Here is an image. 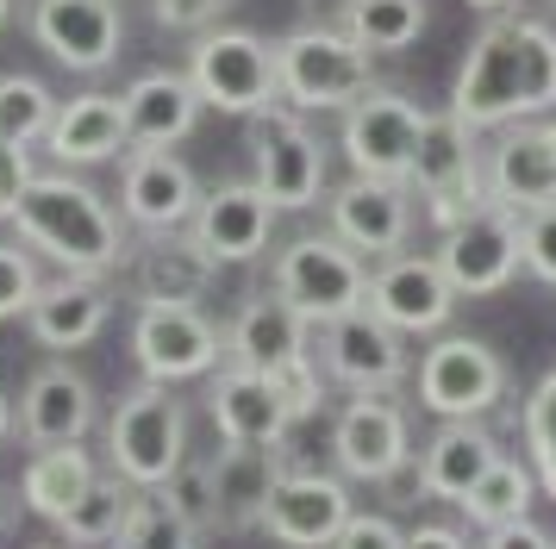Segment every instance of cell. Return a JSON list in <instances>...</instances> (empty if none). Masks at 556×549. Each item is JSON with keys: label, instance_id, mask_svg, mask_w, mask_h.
Returning <instances> with one entry per match:
<instances>
[{"label": "cell", "instance_id": "cell-41", "mask_svg": "<svg viewBox=\"0 0 556 549\" xmlns=\"http://www.w3.org/2000/svg\"><path fill=\"white\" fill-rule=\"evenodd\" d=\"M38 263L20 244H0V319H20L31 299H38Z\"/></svg>", "mask_w": 556, "mask_h": 549}, {"label": "cell", "instance_id": "cell-24", "mask_svg": "<svg viewBox=\"0 0 556 549\" xmlns=\"http://www.w3.org/2000/svg\"><path fill=\"white\" fill-rule=\"evenodd\" d=\"M94 431V387L88 374L70 369V362H51L26 381V399H20V437L31 449H56V444H81Z\"/></svg>", "mask_w": 556, "mask_h": 549}, {"label": "cell", "instance_id": "cell-37", "mask_svg": "<svg viewBox=\"0 0 556 549\" xmlns=\"http://www.w3.org/2000/svg\"><path fill=\"white\" fill-rule=\"evenodd\" d=\"M526 456H531L538 487L556 499V369L544 374L526 399Z\"/></svg>", "mask_w": 556, "mask_h": 549}, {"label": "cell", "instance_id": "cell-27", "mask_svg": "<svg viewBox=\"0 0 556 549\" xmlns=\"http://www.w3.org/2000/svg\"><path fill=\"white\" fill-rule=\"evenodd\" d=\"M213 462V494H219V531H256L263 499L288 474V449L281 444H226Z\"/></svg>", "mask_w": 556, "mask_h": 549}, {"label": "cell", "instance_id": "cell-43", "mask_svg": "<svg viewBox=\"0 0 556 549\" xmlns=\"http://www.w3.org/2000/svg\"><path fill=\"white\" fill-rule=\"evenodd\" d=\"M151 13L163 31H213V20L226 13V0H151Z\"/></svg>", "mask_w": 556, "mask_h": 549}, {"label": "cell", "instance_id": "cell-38", "mask_svg": "<svg viewBox=\"0 0 556 549\" xmlns=\"http://www.w3.org/2000/svg\"><path fill=\"white\" fill-rule=\"evenodd\" d=\"M156 494L169 499V506H176L181 519L194 524V531H219V494H213V462H188V456H181L176 462V474H169V481H163V487H156Z\"/></svg>", "mask_w": 556, "mask_h": 549}, {"label": "cell", "instance_id": "cell-2", "mask_svg": "<svg viewBox=\"0 0 556 549\" xmlns=\"http://www.w3.org/2000/svg\"><path fill=\"white\" fill-rule=\"evenodd\" d=\"M13 225H20V244L45 250L63 274H106L119 269L131 250L126 225L106 206V194L70 169L31 175V188L13 206Z\"/></svg>", "mask_w": 556, "mask_h": 549}, {"label": "cell", "instance_id": "cell-47", "mask_svg": "<svg viewBox=\"0 0 556 549\" xmlns=\"http://www.w3.org/2000/svg\"><path fill=\"white\" fill-rule=\"evenodd\" d=\"M306 7H313V20L338 25V20H344V7H351V0H306Z\"/></svg>", "mask_w": 556, "mask_h": 549}, {"label": "cell", "instance_id": "cell-1", "mask_svg": "<svg viewBox=\"0 0 556 549\" xmlns=\"http://www.w3.org/2000/svg\"><path fill=\"white\" fill-rule=\"evenodd\" d=\"M451 113L469 131H501L513 119H551L556 113V25L526 13H494L469 38L456 69Z\"/></svg>", "mask_w": 556, "mask_h": 549}, {"label": "cell", "instance_id": "cell-10", "mask_svg": "<svg viewBox=\"0 0 556 549\" xmlns=\"http://www.w3.org/2000/svg\"><path fill=\"white\" fill-rule=\"evenodd\" d=\"M438 269L456 288V299H481L513 288V274L526 269L519 263V213H506L494 200H481L469 219H456L444 238H438Z\"/></svg>", "mask_w": 556, "mask_h": 549}, {"label": "cell", "instance_id": "cell-15", "mask_svg": "<svg viewBox=\"0 0 556 549\" xmlns=\"http://www.w3.org/2000/svg\"><path fill=\"white\" fill-rule=\"evenodd\" d=\"M376 319H388L401 337H426V331H444L456 312V288L444 281L438 256H413V250H394L369 269V299H363Z\"/></svg>", "mask_w": 556, "mask_h": 549}, {"label": "cell", "instance_id": "cell-33", "mask_svg": "<svg viewBox=\"0 0 556 549\" xmlns=\"http://www.w3.org/2000/svg\"><path fill=\"white\" fill-rule=\"evenodd\" d=\"M131 506H138V487H131V481H119V474H94L88 494L56 519V531H63L70 544H119Z\"/></svg>", "mask_w": 556, "mask_h": 549}, {"label": "cell", "instance_id": "cell-28", "mask_svg": "<svg viewBox=\"0 0 556 549\" xmlns=\"http://www.w3.org/2000/svg\"><path fill=\"white\" fill-rule=\"evenodd\" d=\"M45 150H51L63 169H94V163H113L126 144V119H119V94H76L56 100V119L45 131Z\"/></svg>", "mask_w": 556, "mask_h": 549}, {"label": "cell", "instance_id": "cell-39", "mask_svg": "<svg viewBox=\"0 0 556 549\" xmlns=\"http://www.w3.org/2000/svg\"><path fill=\"white\" fill-rule=\"evenodd\" d=\"M519 263H526L538 281H551L556 288V200L551 206L519 213Z\"/></svg>", "mask_w": 556, "mask_h": 549}, {"label": "cell", "instance_id": "cell-51", "mask_svg": "<svg viewBox=\"0 0 556 549\" xmlns=\"http://www.w3.org/2000/svg\"><path fill=\"white\" fill-rule=\"evenodd\" d=\"M0 524H7V499H0Z\"/></svg>", "mask_w": 556, "mask_h": 549}, {"label": "cell", "instance_id": "cell-36", "mask_svg": "<svg viewBox=\"0 0 556 549\" xmlns=\"http://www.w3.org/2000/svg\"><path fill=\"white\" fill-rule=\"evenodd\" d=\"M119 549H201V531L151 487V494H138V506H131L126 531H119Z\"/></svg>", "mask_w": 556, "mask_h": 549}, {"label": "cell", "instance_id": "cell-16", "mask_svg": "<svg viewBox=\"0 0 556 549\" xmlns=\"http://www.w3.org/2000/svg\"><path fill=\"white\" fill-rule=\"evenodd\" d=\"M331 238L351 244L356 256H394L413 238V188L406 181H376V175H351L326 194Z\"/></svg>", "mask_w": 556, "mask_h": 549}, {"label": "cell", "instance_id": "cell-8", "mask_svg": "<svg viewBox=\"0 0 556 549\" xmlns=\"http://www.w3.org/2000/svg\"><path fill=\"white\" fill-rule=\"evenodd\" d=\"M131 356H138L144 381L176 387V381H194V374L219 369L226 362V337L188 299H144L138 319H131Z\"/></svg>", "mask_w": 556, "mask_h": 549}, {"label": "cell", "instance_id": "cell-17", "mask_svg": "<svg viewBox=\"0 0 556 549\" xmlns=\"http://www.w3.org/2000/svg\"><path fill=\"white\" fill-rule=\"evenodd\" d=\"M31 38L63 69L101 75L126 44V13L119 0H31Z\"/></svg>", "mask_w": 556, "mask_h": 549}, {"label": "cell", "instance_id": "cell-42", "mask_svg": "<svg viewBox=\"0 0 556 549\" xmlns=\"http://www.w3.org/2000/svg\"><path fill=\"white\" fill-rule=\"evenodd\" d=\"M406 531L394 519H381V512H351V524L331 537V549H401Z\"/></svg>", "mask_w": 556, "mask_h": 549}, {"label": "cell", "instance_id": "cell-20", "mask_svg": "<svg viewBox=\"0 0 556 549\" xmlns=\"http://www.w3.org/2000/svg\"><path fill=\"white\" fill-rule=\"evenodd\" d=\"M201 206V181L176 150H131L119 175V213L138 231H181Z\"/></svg>", "mask_w": 556, "mask_h": 549}, {"label": "cell", "instance_id": "cell-29", "mask_svg": "<svg viewBox=\"0 0 556 549\" xmlns=\"http://www.w3.org/2000/svg\"><path fill=\"white\" fill-rule=\"evenodd\" d=\"M494 456H501V444L476 419H444L431 431V444L419 449V494L463 506V494L494 469Z\"/></svg>", "mask_w": 556, "mask_h": 549}, {"label": "cell", "instance_id": "cell-46", "mask_svg": "<svg viewBox=\"0 0 556 549\" xmlns=\"http://www.w3.org/2000/svg\"><path fill=\"white\" fill-rule=\"evenodd\" d=\"M401 549H469L463 537H456L451 524H419V531H406Z\"/></svg>", "mask_w": 556, "mask_h": 549}, {"label": "cell", "instance_id": "cell-23", "mask_svg": "<svg viewBox=\"0 0 556 549\" xmlns=\"http://www.w3.org/2000/svg\"><path fill=\"white\" fill-rule=\"evenodd\" d=\"M119 119L131 150H176L201 125V94L181 69H151L119 94Z\"/></svg>", "mask_w": 556, "mask_h": 549}, {"label": "cell", "instance_id": "cell-5", "mask_svg": "<svg viewBox=\"0 0 556 549\" xmlns=\"http://www.w3.org/2000/svg\"><path fill=\"white\" fill-rule=\"evenodd\" d=\"M406 188L426 200V219L438 231H451L456 219H469L481 200H488V181H481V131H469L451 106L444 113H426L413 169H406Z\"/></svg>", "mask_w": 556, "mask_h": 549}, {"label": "cell", "instance_id": "cell-19", "mask_svg": "<svg viewBox=\"0 0 556 549\" xmlns=\"http://www.w3.org/2000/svg\"><path fill=\"white\" fill-rule=\"evenodd\" d=\"M188 231L213 256V269L219 263H256L269 250V231H276V206L256 181H219L213 194H201Z\"/></svg>", "mask_w": 556, "mask_h": 549}, {"label": "cell", "instance_id": "cell-13", "mask_svg": "<svg viewBox=\"0 0 556 549\" xmlns=\"http://www.w3.org/2000/svg\"><path fill=\"white\" fill-rule=\"evenodd\" d=\"M351 487L338 481V474H319V469H294L281 474L269 499H263V519L256 531L281 549H331V537L351 524Z\"/></svg>", "mask_w": 556, "mask_h": 549}, {"label": "cell", "instance_id": "cell-40", "mask_svg": "<svg viewBox=\"0 0 556 549\" xmlns=\"http://www.w3.org/2000/svg\"><path fill=\"white\" fill-rule=\"evenodd\" d=\"M269 387L281 394V406L294 412V424L313 419L319 406H326V381H319V369L306 362V356H294V362H281L276 374H269Z\"/></svg>", "mask_w": 556, "mask_h": 549}, {"label": "cell", "instance_id": "cell-4", "mask_svg": "<svg viewBox=\"0 0 556 549\" xmlns=\"http://www.w3.org/2000/svg\"><path fill=\"white\" fill-rule=\"evenodd\" d=\"M106 456H113V474L131 481L138 494L163 487L176 474V462L188 456V412H181V399L163 381H138L113 406V419H106Z\"/></svg>", "mask_w": 556, "mask_h": 549}, {"label": "cell", "instance_id": "cell-3", "mask_svg": "<svg viewBox=\"0 0 556 549\" xmlns=\"http://www.w3.org/2000/svg\"><path fill=\"white\" fill-rule=\"evenodd\" d=\"M276 50V100L288 113H344L376 88V50H363L344 25L313 20Z\"/></svg>", "mask_w": 556, "mask_h": 549}, {"label": "cell", "instance_id": "cell-30", "mask_svg": "<svg viewBox=\"0 0 556 549\" xmlns=\"http://www.w3.org/2000/svg\"><path fill=\"white\" fill-rule=\"evenodd\" d=\"M138 294L144 299H194L206 294V281H213V256L194 244V231L181 225V231H151V244L138 250Z\"/></svg>", "mask_w": 556, "mask_h": 549}, {"label": "cell", "instance_id": "cell-18", "mask_svg": "<svg viewBox=\"0 0 556 549\" xmlns=\"http://www.w3.org/2000/svg\"><path fill=\"white\" fill-rule=\"evenodd\" d=\"M331 456L351 481H394L413 462L406 406L388 394H351V406L331 424Z\"/></svg>", "mask_w": 556, "mask_h": 549}, {"label": "cell", "instance_id": "cell-25", "mask_svg": "<svg viewBox=\"0 0 556 549\" xmlns=\"http://www.w3.org/2000/svg\"><path fill=\"white\" fill-rule=\"evenodd\" d=\"M113 319V294H106L101 274H63V281H45L38 299L26 306L31 337L45 349H81L94 344Z\"/></svg>", "mask_w": 556, "mask_h": 549}, {"label": "cell", "instance_id": "cell-14", "mask_svg": "<svg viewBox=\"0 0 556 549\" xmlns=\"http://www.w3.org/2000/svg\"><path fill=\"white\" fill-rule=\"evenodd\" d=\"M488 200L506 213H531L556 200V119H513L481 150Z\"/></svg>", "mask_w": 556, "mask_h": 549}, {"label": "cell", "instance_id": "cell-9", "mask_svg": "<svg viewBox=\"0 0 556 549\" xmlns=\"http://www.w3.org/2000/svg\"><path fill=\"white\" fill-rule=\"evenodd\" d=\"M251 156H256V188L269 194L276 213H306L326 200V144L301 125L288 106L251 113Z\"/></svg>", "mask_w": 556, "mask_h": 549}, {"label": "cell", "instance_id": "cell-35", "mask_svg": "<svg viewBox=\"0 0 556 549\" xmlns=\"http://www.w3.org/2000/svg\"><path fill=\"white\" fill-rule=\"evenodd\" d=\"M56 94L38 75H0V144H45Z\"/></svg>", "mask_w": 556, "mask_h": 549}, {"label": "cell", "instance_id": "cell-48", "mask_svg": "<svg viewBox=\"0 0 556 549\" xmlns=\"http://www.w3.org/2000/svg\"><path fill=\"white\" fill-rule=\"evenodd\" d=\"M13 437V406H7V394H0V444Z\"/></svg>", "mask_w": 556, "mask_h": 549}, {"label": "cell", "instance_id": "cell-32", "mask_svg": "<svg viewBox=\"0 0 556 549\" xmlns=\"http://www.w3.org/2000/svg\"><path fill=\"white\" fill-rule=\"evenodd\" d=\"M531 499H538V474H531V462L494 456V469H488V474L476 481V487L463 494V512H469V524L494 531V524H519V519H531Z\"/></svg>", "mask_w": 556, "mask_h": 549}, {"label": "cell", "instance_id": "cell-6", "mask_svg": "<svg viewBox=\"0 0 556 549\" xmlns=\"http://www.w3.org/2000/svg\"><path fill=\"white\" fill-rule=\"evenodd\" d=\"M276 294L301 312L306 324H331L369 299V263L331 231H306L276 256Z\"/></svg>", "mask_w": 556, "mask_h": 549}, {"label": "cell", "instance_id": "cell-7", "mask_svg": "<svg viewBox=\"0 0 556 549\" xmlns=\"http://www.w3.org/2000/svg\"><path fill=\"white\" fill-rule=\"evenodd\" d=\"M181 75L194 81L201 106H219L231 119H251L263 106H276V50L263 44L256 31H238V25L201 31Z\"/></svg>", "mask_w": 556, "mask_h": 549}, {"label": "cell", "instance_id": "cell-22", "mask_svg": "<svg viewBox=\"0 0 556 549\" xmlns=\"http://www.w3.org/2000/svg\"><path fill=\"white\" fill-rule=\"evenodd\" d=\"M206 412H213L219 444H281L294 431V412L281 406L269 374L238 369V362H219L206 374Z\"/></svg>", "mask_w": 556, "mask_h": 549}, {"label": "cell", "instance_id": "cell-11", "mask_svg": "<svg viewBox=\"0 0 556 549\" xmlns=\"http://www.w3.org/2000/svg\"><path fill=\"white\" fill-rule=\"evenodd\" d=\"M419 125L426 113L394 88H369L363 100L344 106V131L338 150L351 156V175H376V181H406L413 150H419Z\"/></svg>", "mask_w": 556, "mask_h": 549}, {"label": "cell", "instance_id": "cell-52", "mask_svg": "<svg viewBox=\"0 0 556 549\" xmlns=\"http://www.w3.org/2000/svg\"><path fill=\"white\" fill-rule=\"evenodd\" d=\"M226 7H231V0H226Z\"/></svg>", "mask_w": 556, "mask_h": 549}, {"label": "cell", "instance_id": "cell-26", "mask_svg": "<svg viewBox=\"0 0 556 549\" xmlns=\"http://www.w3.org/2000/svg\"><path fill=\"white\" fill-rule=\"evenodd\" d=\"M306 331H313V324L269 288V294H256V299L238 306V319H231V331H226V362L256 369V374H276L281 362L306 356Z\"/></svg>", "mask_w": 556, "mask_h": 549}, {"label": "cell", "instance_id": "cell-31", "mask_svg": "<svg viewBox=\"0 0 556 549\" xmlns=\"http://www.w3.org/2000/svg\"><path fill=\"white\" fill-rule=\"evenodd\" d=\"M88 481H94V456L81 444H56V449H38L26 462V481H20V494H26V512L38 519H63L81 494H88Z\"/></svg>", "mask_w": 556, "mask_h": 549}, {"label": "cell", "instance_id": "cell-21", "mask_svg": "<svg viewBox=\"0 0 556 549\" xmlns=\"http://www.w3.org/2000/svg\"><path fill=\"white\" fill-rule=\"evenodd\" d=\"M326 369L351 387V394H388L406 374V337L369 306H356L344 319L326 324Z\"/></svg>", "mask_w": 556, "mask_h": 549}, {"label": "cell", "instance_id": "cell-49", "mask_svg": "<svg viewBox=\"0 0 556 549\" xmlns=\"http://www.w3.org/2000/svg\"><path fill=\"white\" fill-rule=\"evenodd\" d=\"M476 13H513V0H469Z\"/></svg>", "mask_w": 556, "mask_h": 549}, {"label": "cell", "instance_id": "cell-50", "mask_svg": "<svg viewBox=\"0 0 556 549\" xmlns=\"http://www.w3.org/2000/svg\"><path fill=\"white\" fill-rule=\"evenodd\" d=\"M7 20H13V0H0V31H7Z\"/></svg>", "mask_w": 556, "mask_h": 549}, {"label": "cell", "instance_id": "cell-34", "mask_svg": "<svg viewBox=\"0 0 556 549\" xmlns=\"http://www.w3.org/2000/svg\"><path fill=\"white\" fill-rule=\"evenodd\" d=\"M338 25L363 50H406L426 31V0H351Z\"/></svg>", "mask_w": 556, "mask_h": 549}, {"label": "cell", "instance_id": "cell-45", "mask_svg": "<svg viewBox=\"0 0 556 549\" xmlns=\"http://www.w3.org/2000/svg\"><path fill=\"white\" fill-rule=\"evenodd\" d=\"M476 549H556V537L551 531H538L531 519H519V524H494V531H481Z\"/></svg>", "mask_w": 556, "mask_h": 549}, {"label": "cell", "instance_id": "cell-12", "mask_svg": "<svg viewBox=\"0 0 556 549\" xmlns=\"http://www.w3.org/2000/svg\"><path fill=\"white\" fill-rule=\"evenodd\" d=\"M506 394V362L481 337H438L419 356V406L438 419H481Z\"/></svg>", "mask_w": 556, "mask_h": 549}, {"label": "cell", "instance_id": "cell-44", "mask_svg": "<svg viewBox=\"0 0 556 549\" xmlns=\"http://www.w3.org/2000/svg\"><path fill=\"white\" fill-rule=\"evenodd\" d=\"M31 144H0V219H13L20 194L31 188Z\"/></svg>", "mask_w": 556, "mask_h": 549}]
</instances>
